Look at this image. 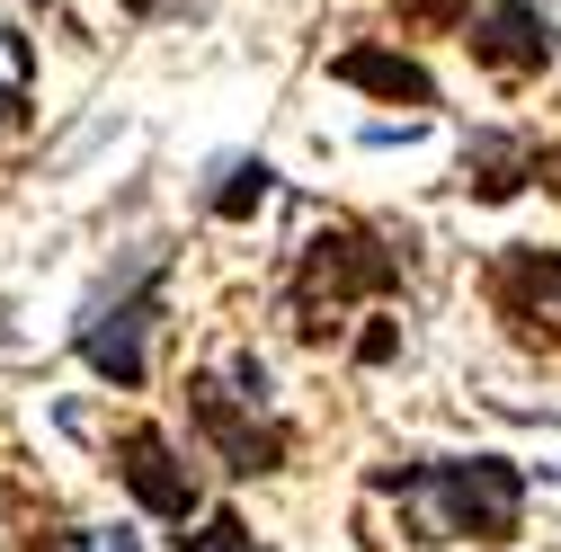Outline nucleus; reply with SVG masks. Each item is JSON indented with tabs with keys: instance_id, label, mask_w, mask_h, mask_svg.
<instances>
[{
	"instance_id": "f257e3e1",
	"label": "nucleus",
	"mask_w": 561,
	"mask_h": 552,
	"mask_svg": "<svg viewBox=\"0 0 561 552\" xmlns=\"http://www.w3.org/2000/svg\"><path fill=\"white\" fill-rule=\"evenodd\" d=\"M375 481L410 499L419 543H508L526 517V472L508 455H428V463H401Z\"/></svg>"
},
{
	"instance_id": "f03ea898",
	"label": "nucleus",
	"mask_w": 561,
	"mask_h": 552,
	"mask_svg": "<svg viewBox=\"0 0 561 552\" xmlns=\"http://www.w3.org/2000/svg\"><path fill=\"white\" fill-rule=\"evenodd\" d=\"M187 419H196V437L224 455V472H241V481H259V472H276L286 463V419H267V366L241 348L224 375L205 366V375H187Z\"/></svg>"
},
{
	"instance_id": "7ed1b4c3",
	"label": "nucleus",
	"mask_w": 561,
	"mask_h": 552,
	"mask_svg": "<svg viewBox=\"0 0 561 552\" xmlns=\"http://www.w3.org/2000/svg\"><path fill=\"white\" fill-rule=\"evenodd\" d=\"M392 286H401V250L375 241V232H357V223H330L295 258V330L304 338H330L339 312L357 303V295H392Z\"/></svg>"
},
{
	"instance_id": "20e7f679",
	"label": "nucleus",
	"mask_w": 561,
	"mask_h": 552,
	"mask_svg": "<svg viewBox=\"0 0 561 552\" xmlns=\"http://www.w3.org/2000/svg\"><path fill=\"white\" fill-rule=\"evenodd\" d=\"M161 267H170V250H144L134 276H125V295H99L90 321H81V357H90V375L116 383V392L144 383V330H152V312H161Z\"/></svg>"
},
{
	"instance_id": "39448f33",
	"label": "nucleus",
	"mask_w": 561,
	"mask_h": 552,
	"mask_svg": "<svg viewBox=\"0 0 561 552\" xmlns=\"http://www.w3.org/2000/svg\"><path fill=\"white\" fill-rule=\"evenodd\" d=\"M463 45H472L481 72H500V81H517V72H561V27L535 10V0H481Z\"/></svg>"
},
{
	"instance_id": "423d86ee",
	"label": "nucleus",
	"mask_w": 561,
	"mask_h": 552,
	"mask_svg": "<svg viewBox=\"0 0 561 552\" xmlns=\"http://www.w3.org/2000/svg\"><path fill=\"white\" fill-rule=\"evenodd\" d=\"M490 303L517 338H561V250H500L490 258Z\"/></svg>"
},
{
	"instance_id": "0eeeda50",
	"label": "nucleus",
	"mask_w": 561,
	"mask_h": 552,
	"mask_svg": "<svg viewBox=\"0 0 561 552\" xmlns=\"http://www.w3.org/2000/svg\"><path fill=\"white\" fill-rule=\"evenodd\" d=\"M116 472H125V491L144 499L152 517H179V526L196 517V472L179 463V446L161 428H125L116 437Z\"/></svg>"
},
{
	"instance_id": "6e6552de",
	"label": "nucleus",
	"mask_w": 561,
	"mask_h": 552,
	"mask_svg": "<svg viewBox=\"0 0 561 552\" xmlns=\"http://www.w3.org/2000/svg\"><path fill=\"white\" fill-rule=\"evenodd\" d=\"M330 81L375 90V99H392V107H437V81L419 72L410 54H392V45H347V54L330 62Z\"/></svg>"
},
{
	"instance_id": "1a4fd4ad",
	"label": "nucleus",
	"mask_w": 561,
	"mask_h": 552,
	"mask_svg": "<svg viewBox=\"0 0 561 552\" xmlns=\"http://www.w3.org/2000/svg\"><path fill=\"white\" fill-rule=\"evenodd\" d=\"M267 179H276L267 161H232V170H224V187L205 196V205H215L224 223H241V215H259V205H267Z\"/></svg>"
},
{
	"instance_id": "9d476101",
	"label": "nucleus",
	"mask_w": 561,
	"mask_h": 552,
	"mask_svg": "<svg viewBox=\"0 0 561 552\" xmlns=\"http://www.w3.org/2000/svg\"><path fill=\"white\" fill-rule=\"evenodd\" d=\"M179 552H259V534H250L232 508H215V517H205L196 534H179Z\"/></svg>"
},
{
	"instance_id": "9b49d317",
	"label": "nucleus",
	"mask_w": 561,
	"mask_h": 552,
	"mask_svg": "<svg viewBox=\"0 0 561 552\" xmlns=\"http://www.w3.org/2000/svg\"><path fill=\"white\" fill-rule=\"evenodd\" d=\"M472 10V0H401V19H419V27H455Z\"/></svg>"
},
{
	"instance_id": "f8f14e48",
	"label": "nucleus",
	"mask_w": 561,
	"mask_h": 552,
	"mask_svg": "<svg viewBox=\"0 0 561 552\" xmlns=\"http://www.w3.org/2000/svg\"><path fill=\"white\" fill-rule=\"evenodd\" d=\"M392 348H401V330H392V321H375V330H366V338H357V357H366V366H383V357H392Z\"/></svg>"
},
{
	"instance_id": "ddd939ff",
	"label": "nucleus",
	"mask_w": 561,
	"mask_h": 552,
	"mask_svg": "<svg viewBox=\"0 0 561 552\" xmlns=\"http://www.w3.org/2000/svg\"><path fill=\"white\" fill-rule=\"evenodd\" d=\"M535 179H543V187H561V143H535Z\"/></svg>"
},
{
	"instance_id": "4468645a",
	"label": "nucleus",
	"mask_w": 561,
	"mask_h": 552,
	"mask_svg": "<svg viewBox=\"0 0 561 552\" xmlns=\"http://www.w3.org/2000/svg\"><path fill=\"white\" fill-rule=\"evenodd\" d=\"M81 543H90V534H45L36 552H81Z\"/></svg>"
},
{
	"instance_id": "2eb2a0df",
	"label": "nucleus",
	"mask_w": 561,
	"mask_h": 552,
	"mask_svg": "<svg viewBox=\"0 0 561 552\" xmlns=\"http://www.w3.org/2000/svg\"><path fill=\"white\" fill-rule=\"evenodd\" d=\"M134 10H152V0H134Z\"/></svg>"
}]
</instances>
